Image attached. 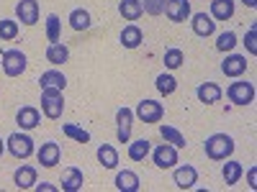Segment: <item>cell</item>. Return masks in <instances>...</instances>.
Segmentation results:
<instances>
[{
	"mask_svg": "<svg viewBox=\"0 0 257 192\" xmlns=\"http://www.w3.org/2000/svg\"><path fill=\"white\" fill-rule=\"evenodd\" d=\"M98 162L105 166V169H116L118 166V152L111 146V144H103V146H98Z\"/></svg>",
	"mask_w": 257,
	"mask_h": 192,
	"instance_id": "25",
	"label": "cell"
},
{
	"mask_svg": "<svg viewBox=\"0 0 257 192\" xmlns=\"http://www.w3.org/2000/svg\"><path fill=\"white\" fill-rule=\"evenodd\" d=\"M39 88H41V90H47V88L64 90V88H67V77H64L62 72H57V70L41 72V77H39Z\"/></svg>",
	"mask_w": 257,
	"mask_h": 192,
	"instance_id": "20",
	"label": "cell"
},
{
	"mask_svg": "<svg viewBox=\"0 0 257 192\" xmlns=\"http://www.w3.org/2000/svg\"><path fill=\"white\" fill-rule=\"evenodd\" d=\"M134 116H137L142 123H160L162 116H165V108H162V102H157V100H142V102L137 105Z\"/></svg>",
	"mask_w": 257,
	"mask_h": 192,
	"instance_id": "6",
	"label": "cell"
},
{
	"mask_svg": "<svg viewBox=\"0 0 257 192\" xmlns=\"http://www.w3.org/2000/svg\"><path fill=\"white\" fill-rule=\"evenodd\" d=\"M116 136L121 144H128V138H132V126H134V110L132 108H118L116 110Z\"/></svg>",
	"mask_w": 257,
	"mask_h": 192,
	"instance_id": "8",
	"label": "cell"
},
{
	"mask_svg": "<svg viewBox=\"0 0 257 192\" xmlns=\"http://www.w3.org/2000/svg\"><path fill=\"white\" fill-rule=\"evenodd\" d=\"M70 26H72L75 31H88V28L93 26L90 13L85 10V8H75V10L70 13Z\"/></svg>",
	"mask_w": 257,
	"mask_h": 192,
	"instance_id": "28",
	"label": "cell"
},
{
	"mask_svg": "<svg viewBox=\"0 0 257 192\" xmlns=\"http://www.w3.org/2000/svg\"><path fill=\"white\" fill-rule=\"evenodd\" d=\"M160 134H162V138H165V144H173L175 148H185V136L178 131V128H173V126H160Z\"/></svg>",
	"mask_w": 257,
	"mask_h": 192,
	"instance_id": "29",
	"label": "cell"
},
{
	"mask_svg": "<svg viewBox=\"0 0 257 192\" xmlns=\"http://www.w3.org/2000/svg\"><path fill=\"white\" fill-rule=\"evenodd\" d=\"M234 46H237V34H234V31L219 34V41H216V49L219 52H231Z\"/></svg>",
	"mask_w": 257,
	"mask_h": 192,
	"instance_id": "34",
	"label": "cell"
},
{
	"mask_svg": "<svg viewBox=\"0 0 257 192\" xmlns=\"http://www.w3.org/2000/svg\"><path fill=\"white\" fill-rule=\"evenodd\" d=\"M190 26H193V34L201 36V38H208L216 34V20H213L208 13H196L190 20Z\"/></svg>",
	"mask_w": 257,
	"mask_h": 192,
	"instance_id": "12",
	"label": "cell"
},
{
	"mask_svg": "<svg viewBox=\"0 0 257 192\" xmlns=\"http://www.w3.org/2000/svg\"><path fill=\"white\" fill-rule=\"evenodd\" d=\"M0 62H3V72L8 77H21V74L26 72V67H29V59H26V54L21 52V49L3 52V54H0Z\"/></svg>",
	"mask_w": 257,
	"mask_h": 192,
	"instance_id": "2",
	"label": "cell"
},
{
	"mask_svg": "<svg viewBox=\"0 0 257 192\" xmlns=\"http://www.w3.org/2000/svg\"><path fill=\"white\" fill-rule=\"evenodd\" d=\"M234 16V0H211V18L229 20Z\"/></svg>",
	"mask_w": 257,
	"mask_h": 192,
	"instance_id": "22",
	"label": "cell"
},
{
	"mask_svg": "<svg viewBox=\"0 0 257 192\" xmlns=\"http://www.w3.org/2000/svg\"><path fill=\"white\" fill-rule=\"evenodd\" d=\"M64 110V98H62V90H54V88H47L41 90V113L47 118L57 120Z\"/></svg>",
	"mask_w": 257,
	"mask_h": 192,
	"instance_id": "3",
	"label": "cell"
},
{
	"mask_svg": "<svg viewBox=\"0 0 257 192\" xmlns=\"http://www.w3.org/2000/svg\"><path fill=\"white\" fill-rule=\"evenodd\" d=\"M196 95H198V100H201L203 105H213V102L221 100V88H219L216 82H201L198 90H196Z\"/></svg>",
	"mask_w": 257,
	"mask_h": 192,
	"instance_id": "19",
	"label": "cell"
},
{
	"mask_svg": "<svg viewBox=\"0 0 257 192\" xmlns=\"http://www.w3.org/2000/svg\"><path fill=\"white\" fill-rule=\"evenodd\" d=\"M162 62H165V70H180L183 67V62H185V54L180 52V49H167L165 52V56H162Z\"/></svg>",
	"mask_w": 257,
	"mask_h": 192,
	"instance_id": "30",
	"label": "cell"
},
{
	"mask_svg": "<svg viewBox=\"0 0 257 192\" xmlns=\"http://www.w3.org/2000/svg\"><path fill=\"white\" fill-rule=\"evenodd\" d=\"M34 187H36L39 192H41V190H44V192H57V190H59L57 184H49V182H41V184H34Z\"/></svg>",
	"mask_w": 257,
	"mask_h": 192,
	"instance_id": "39",
	"label": "cell"
},
{
	"mask_svg": "<svg viewBox=\"0 0 257 192\" xmlns=\"http://www.w3.org/2000/svg\"><path fill=\"white\" fill-rule=\"evenodd\" d=\"M82 184H85L82 169L67 166V169L62 172V190H64V192H77V190H82Z\"/></svg>",
	"mask_w": 257,
	"mask_h": 192,
	"instance_id": "14",
	"label": "cell"
},
{
	"mask_svg": "<svg viewBox=\"0 0 257 192\" xmlns=\"http://www.w3.org/2000/svg\"><path fill=\"white\" fill-rule=\"evenodd\" d=\"M142 182H139V174L132 172V169H123V172L116 174V190L118 192H139Z\"/></svg>",
	"mask_w": 257,
	"mask_h": 192,
	"instance_id": "16",
	"label": "cell"
},
{
	"mask_svg": "<svg viewBox=\"0 0 257 192\" xmlns=\"http://www.w3.org/2000/svg\"><path fill=\"white\" fill-rule=\"evenodd\" d=\"M165 16L173 24H183L190 18V0H167L165 3Z\"/></svg>",
	"mask_w": 257,
	"mask_h": 192,
	"instance_id": "10",
	"label": "cell"
},
{
	"mask_svg": "<svg viewBox=\"0 0 257 192\" xmlns=\"http://www.w3.org/2000/svg\"><path fill=\"white\" fill-rule=\"evenodd\" d=\"M118 13L123 20H139L144 8H142V0H121L118 3Z\"/></svg>",
	"mask_w": 257,
	"mask_h": 192,
	"instance_id": "23",
	"label": "cell"
},
{
	"mask_svg": "<svg viewBox=\"0 0 257 192\" xmlns=\"http://www.w3.org/2000/svg\"><path fill=\"white\" fill-rule=\"evenodd\" d=\"M62 134L70 136V138H75L77 144H88V141H90V134L85 131V128L75 126V123H64V126H62Z\"/></svg>",
	"mask_w": 257,
	"mask_h": 192,
	"instance_id": "31",
	"label": "cell"
},
{
	"mask_svg": "<svg viewBox=\"0 0 257 192\" xmlns=\"http://www.w3.org/2000/svg\"><path fill=\"white\" fill-rule=\"evenodd\" d=\"M226 98L234 102V105H249L254 100V84L252 82H231L226 88Z\"/></svg>",
	"mask_w": 257,
	"mask_h": 192,
	"instance_id": "5",
	"label": "cell"
},
{
	"mask_svg": "<svg viewBox=\"0 0 257 192\" xmlns=\"http://www.w3.org/2000/svg\"><path fill=\"white\" fill-rule=\"evenodd\" d=\"M3 152H6V141L0 138V156H3Z\"/></svg>",
	"mask_w": 257,
	"mask_h": 192,
	"instance_id": "41",
	"label": "cell"
},
{
	"mask_svg": "<svg viewBox=\"0 0 257 192\" xmlns=\"http://www.w3.org/2000/svg\"><path fill=\"white\" fill-rule=\"evenodd\" d=\"M59 24H62V20L54 13L47 18V38L52 41V44H54V41H59Z\"/></svg>",
	"mask_w": 257,
	"mask_h": 192,
	"instance_id": "35",
	"label": "cell"
},
{
	"mask_svg": "<svg viewBox=\"0 0 257 192\" xmlns=\"http://www.w3.org/2000/svg\"><path fill=\"white\" fill-rule=\"evenodd\" d=\"M152 162H155V166H160V169H173L175 164H178V148L173 146V144H160L157 148H152Z\"/></svg>",
	"mask_w": 257,
	"mask_h": 192,
	"instance_id": "7",
	"label": "cell"
},
{
	"mask_svg": "<svg viewBox=\"0 0 257 192\" xmlns=\"http://www.w3.org/2000/svg\"><path fill=\"white\" fill-rule=\"evenodd\" d=\"M16 16L24 26H36L39 24V0H21L16 6Z\"/></svg>",
	"mask_w": 257,
	"mask_h": 192,
	"instance_id": "9",
	"label": "cell"
},
{
	"mask_svg": "<svg viewBox=\"0 0 257 192\" xmlns=\"http://www.w3.org/2000/svg\"><path fill=\"white\" fill-rule=\"evenodd\" d=\"M18 36V20L0 18V41H13Z\"/></svg>",
	"mask_w": 257,
	"mask_h": 192,
	"instance_id": "33",
	"label": "cell"
},
{
	"mask_svg": "<svg viewBox=\"0 0 257 192\" xmlns=\"http://www.w3.org/2000/svg\"><path fill=\"white\" fill-rule=\"evenodd\" d=\"M173 180H175V187H178V190H190L193 184L198 182V172H196V166L183 164V166H178V169H175Z\"/></svg>",
	"mask_w": 257,
	"mask_h": 192,
	"instance_id": "13",
	"label": "cell"
},
{
	"mask_svg": "<svg viewBox=\"0 0 257 192\" xmlns=\"http://www.w3.org/2000/svg\"><path fill=\"white\" fill-rule=\"evenodd\" d=\"M59 159H62V148H59V144H57V141H47V144H41V148H39V164H41V166L52 169V166H57V164H59Z\"/></svg>",
	"mask_w": 257,
	"mask_h": 192,
	"instance_id": "11",
	"label": "cell"
},
{
	"mask_svg": "<svg viewBox=\"0 0 257 192\" xmlns=\"http://www.w3.org/2000/svg\"><path fill=\"white\" fill-rule=\"evenodd\" d=\"M47 62L54 64V67H59V64H64V62H70V49L64 46L62 41H54V44H49V49H47Z\"/></svg>",
	"mask_w": 257,
	"mask_h": 192,
	"instance_id": "24",
	"label": "cell"
},
{
	"mask_svg": "<svg viewBox=\"0 0 257 192\" xmlns=\"http://www.w3.org/2000/svg\"><path fill=\"white\" fill-rule=\"evenodd\" d=\"M203 152L213 162H224L234 154V138L226 136V134H211L203 144Z\"/></svg>",
	"mask_w": 257,
	"mask_h": 192,
	"instance_id": "1",
	"label": "cell"
},
{
	"mask_svg": "<svg viewBox=\"0 0 257 192\" xmlns=\"http://www.w3.org/2000/svg\"><path fill=\"white\" fill-rule=\"evenodd\" d=\"M221 72L226 77H242L247 72V59L239 56V54H229L224 62H221Z\"/></svg>",
	"mask_w": 257,
	"mask_h": 192,
	"instance_id": "15",
	"label": "cell"
},
{
	"mask_svg": "<svg viewBox=\"0 0 257 192\" xmlns=\"http://www.w3.org/2000/svg\"><path fill=\"white\" fill-rule=\"evenodd\" d=\"M224 162H226V159H224ZM242 172H244V166H242L239 162H226L224 169H221V177H224L226 187H234V184H237L239 177H242Z\"/></svg>",
	"mask_w": 257,
	"mask_h": 192,
	"instance_id": "27",
	"label": "cell"
},
{
	"mask_svg": "<svg viewBox=\"0 0 257 192\" xmlns=\"http://www.w3.org/2000/svg\"><path fill=\"white\" fill-rule=\"evenodd\" d=\"M155 84H157V90H160L162 95H173V92L178 90V80H175L173 74H167V72H162V74L155 80Z\"/></svg>",
	"mask_w": 257,
	"mask_h": 192,
	"instance_id": "32",
	"label": "cell"
},
{
	"mask_svg": "<svg viewBox=\"0 0 257 192\" xmlns=\"http://www.w3.org/2000/svg\"><path fill=\"white\" fill-rule=\"evenodd\" d=\"M244 46H247V52L254 56L257 54V26H249V31H247V36H244Z\"/></svg>",
	"mask_w": 257,
	"mask_h": 192,
	"instance_id": "37",
	"label": "cell"
},
{
	"mask_svg": "<svg viewBox=\"0 0 257 192\" xmlns=\"http://www.w3.org/2000/svg\"><path fill=\"white\" fill-rule=\"evenodd\" d=\"M13 182H16L18 190H31L36 184V169L29 166V164H21L13 174Z\"/></svg>",
	"mask_w": 257,
	"mask_h": 192,
	"instance_id": "18",
	"label": "cell"
},
{
	"mask_svg": "<svg viewBox=\"0 0 257 192\" xmlns=\"http://www.w3.org/2000/svg\"><path fill=\"white\" fill-rule=\"evenodd\" d=\"M39 120H41V116H39V110L34 108V105H24V108L16 113V123L24 128V131H31V128H36Z\"/></svg>",
	"mask_w": 257,
	"mask_h": 192,
	"instance_id": "17",
	"label": "cell"
},
{
	"mask_svg": "<svg viewBox=\"0 0 257 192\" xmlns=\"http://www.w3.org/2000/svg\"><path fill=\"white\" fill-rule=\"evenodd\" d=\"M142 41H144V34H142V28H139L137 24H128V26L121 31V46H123V49H137Z\"/></svg>",
	"mask_w": 257,
	"mask_h": 192,
	"instance_id": "21",
	"label": "cell"
},
{
	"mask_svg": "<svg viewBox=\"0 0 257 192\" xmlns=\"http://www.w3.org/2000/svg\"><path fill=\"white\" fill-rule=\"evenodd\" d=\"M247 180H249V187H252V190H257V169H254V166L247 172Z\"/></svg>",
	"mask_w": 257,
	"mask_h": 192,
	"instance_id": "38",
	"label": "cell"
},
{
	"mask_svg": "<svg viewBox=\"0 0 257 192\" xmlns=\"http://www.w3.org/2000/svg\"><path fill=\"white\" fill-rule=\"evenodd\" d=\"M149 152H152V141H147V138H139L134 144H128V159L132 162H144L149 156Z\"/></svg>",
	"mask_w": 257,
	"mask_h": 192,
	"instance_id": "26",
	"label": "cell"
},
{
	"mask_svg": "<svg viewBox=\"0 0 257 192\" xmlns=\"http://www.w3.org/2000/svg\"><path fill=\"white\" fill-rule=\"evenodd\" d=\"M242 3H244L247 8H254V6H257V0H242Z\"/></svg>",
	"mask_w": 257,
	"mask_h": 192,
	"instance_id": "40",
	"label": "cell"
},
{
	"mask_svg": "<svg viewBox=\"0 0 257 192\" xmlns=\"http://www.w3.org/2000/svg\"><path fill=\"white\" fill-rule=\"evenodd\" d=\"M6 146H8V152H11L16 159H29V156L34 154V141H31V136H26V134H11L8 141H6Z\"/></svg>",
	"mask_w": 257,
	"mask_h": 192,
	"instance_id": "4",
	"label": "cell"
},
{
	"mask_svg": "<svg viewBox=\"0 0 257 192\" xmlns=\"http://www.w3.org/2000/svg\"><path fill=\"white\" fill-rule=\"evenodd\" d=\"M165 3H167V0H144L142 8H144V13H149V16H162V13H165Z\"/></svg>",
	"mask_w": 257,
	"mask_h": 192,
	"instance_id": "36",
	"label": "cell"
}]
</instances>
